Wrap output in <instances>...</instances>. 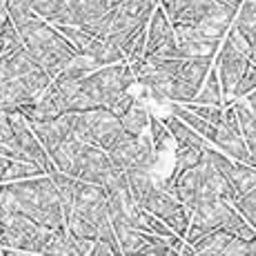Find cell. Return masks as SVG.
Instances as JSON below:
<instances>
[{
	"label": "cell",
	"mask_w": 256,
	"mask_h": 256,
	"mask_svg": "<svg viewBox=\"0 0 256 256\" xmlns=\"http://www.w3.org/2000/svg\"><path fill=\"white\" fill-rule=\"evenodd\" d=\"M214 65H216V70H218L220 85H223L225 105H230L234 98L236 85L240 82V78H243V74L250 65V56L243 49L236 47L230 38H225L218 54H216V58H214Z\"/></svg>",
	"instance_id": "11"
},
{
	"label": "cell",
	"mask_w": 256,
	"mask_h": 256,
	"mask_svg": "<svg viewBox=\"0 0 256 256\" xmlns=\"http://www.w3.org/2000/svg\"><path fill=\"white\" fill-rule=\"evenodd\" d=\"M2 256H34V254H32V252H20V250L2 248Z\"/></svg>",
	"instance_id": "36"
},
{
	"label": "cell",
	"mask_w": 256,
	"mask_h": 256,
	"mask_svg": "<svg viewBox=\"0 0 256 256\" xmlns=\"http://www.w3.org/2000/svg\"><path fill=\"white\" fill-rule=\"evenodd\" d=\"M192 102H196V105H220V107L225 105V94H223V85H220V76H218L216 65L212 67L208 80L203 82L198 96H196Z\"/></svg>",
	"instance_id": "23"
},
{
	"label": "cell",
	"mask_w": 256,
	"mask_h": 256,
	"mask_svg": "<svg viewBox=\"0 0 256 256\" xmlns=\"http://www.w3.org/2000/svg\"><path fill=\"white\" fill-rule=\"evenodd\" d=\"M176 32V40H178V49H180V58H196V56H214L218 54L223 40H216V38L208 36L200 27L196 24H174Z\"/></svg>",
	"instance_id": "13"
},
{
	"label": "cell",
	"mask_w": 256,
	"mask_h": 256,
	"mask_svg": "<svg viewBox=\"0 0 256 256\" xmlns=\"http://www.w3.org/2000/svg\"><path fill=\"white\" fill-rule=\"evenodd\" d=\"M0 142H7L14 147V130H12V112L0 98Z\"/></svg>",
	"instance_id": "33"
},
{
	"label": "cell",
	"mask_w": 256,
	"mask_h": 256,
	"mask_svg": "<svg viewBox=\"0 0 256 256\" xmlns=\"http://www.w3.org/2000/svg\"><path fill=\"white\" fill-rule=\"evenodd\" d=\"M223 256H256V238H238L234 236L225 248Z\"/></svg>",
	"instance_id": "31"
},
{
	"label": "cell",
	"mask_w": 256,
	"mask_h": 256,
	"mask_svg": "<svg viewBox=\"0 0 256 256\" xmlns=\"http://www.w3.org/2000/svg\"><path fill=\"white\" fill-rule=\"evenodd\" d=\"M234 205H236V210L245 216V220H248V223L256 230V187L254 190H250L248 194L238 196Z\"/></svg>",
	"instance_id": "30"
},
{
	"label": "cell",
	"mask_w": 256,
	"mask_h": 256,
	"mask_svg": "<svg viewBox=\"0 0 256 256\" xmlns=\"http://www.w3.org/2000/svg\"><path fill=\"white\" fill-rule=\"evenodd\" d=\"M74 114H76L74 134L80 140L100 147L105 152H110L116 145V140L125 134L120 116H116L107 107H98V110L90 112H74Z\"/></svg>",
	"instance_id": "6"
},
{
	"label": "cell",
	"mask_w": 256,
	"mask_h": 256,
	"mask_svg": "<svg viewBox=\"0 0 256 256\" xmlns=\"http://www.w3.org/2000/svg\"><path fill=\"white\" fill-rule=\"evenodd\" d=\"M243 100L248 102V105H250V110H252V112H254V116H256V92H252L248 98H243Z\"/></svg>",
	"instance_id": "38"
},
{
	"label": "cell",
	"mask_w": 256,
	"mask_h": 256,
	"mask_svg": "<svg viewBox=\"0 0 256 256\" xmlns=\"http://www.w3.org/2000/svg\"><path fill=\"white\" fill-rule=\"evenodd\" d=\"M2 236H0V248L20 250V252L45 254L49 248V240L54 236V230L38 220L29 218L24 214H2Z\"/></svg>",
	"instance_id": "5"
},
{
	"label": "cell",
	"mask_w": 256,
	"mask_h": 256,
	"mask_svg": "<svg viewBox=\"0 0 256 256\" xmlns=\"http://www.w3.org/2000/svg\"><path fill=\"white\" fill-rule=\"evenodd\" d=\"M254 22H256V0H243L238 14H236L234 27L238 29L240 34H245L248 38H252Z\"/></svg>",
	"instance_id": "27"
},
{
	"label": "cell",
	"mask_w": 256,
	"mask_h": 256,
	"mask_svg": "<svg viewBox=\"0 0 256 256\" xmlns=\"http://www.w3.org/2000/svg\"><path fill=\"white\" fill-rule=\"evenodd\" d=\"M232 238L234 236L225 230H214V232L205 234L203 238H198L196 243H192V248H194L196 256H223L225 248Z\"/></svg>",
	"instance_id": "21"
},
{
	"label": "cell",
	"mask_w": 256,
	"mask_h": 256,
	"mask_svg": "<svg viewBox=\"0 0 256 256\" xmlns=\"http://www.w3.org/2000/svg\"><path fill=\"white\" fill-rule=\"evenodd\" d=\"M214 145L234 160H240V163H250V160H252V154H250V150H248V142L243 138V132L234 130V127L225 125V122L218 127V136H216Z\"/></svg>",
	"instance_id": "17"
},
{
	"label": "cell",
	"mask_w": 256,
	"mask_h": 256,
	"mask_svg": "<svg viewBox=\"0 0 256 256\" xmlns=\"http://www.w3.org/2000/svg\"><path fill=\"white\" fill-rule=\"evenodd\" d=\"M70 212H78L80 216L90 218L94 225H98V230H102L105 225L112 223L107 190L96 183H87V180H78Z\"/></svg>",
	"instance_id": "10"
},
{
	"label": "cell",
	"mask_w": 256,
	"mask_h": 256,
	"mask_svg": "<svg viewBox=\"0 0 256 256\" xmlns=\"http://www.w3.org/2000/svg\"><path fill=\"white\" fill-rule=\"evenodd\" d=\"M150 120H152L150 110L142 105L138 98H136L134 105H132L130 110H127L125 114L120 116L122 130H125L127 134H132V136H140L142 132H147V127H150Z\"/></svg>",
	"instance_id": "22"
},
{
	"label": "cell",
	"mask_w": 256,
	"mask_h": 256,
	"mask_svg": "<svg viewBox=\"0 0 256 256\" xmlns=\"http://www.w3.org/2000/svg\"><path fill=\"white\" fill-rule=\"evenodd\" d=\"M163 120H165V125L170 127L172 136H174L176 147H203V150L210 147V140L205 138V136H200L196 130H192V127L187 125L185 120H180L178 116L170 114V116H165Z\"/></svg>",
	"instance_id": "18"
},
{
	"label": "cell",
	"mask_w": 256,
	"mask_h": 256,
	"mask_svg": "<svg viewBox=\"0 0 256 256\" xmlns=\"http://www.w3.org/2000/svg\"><path fill=\"white\" fill-rule=\"evenodd\" d=\"M252 92H256V65L250 62L248 70L243 74V78H240V82L236 85L234 100H243V98H248Z\"/></svg>",
	"instance_id": "32"
},
{
	"label": "cell",
	"mask_w": 256,
	"mask_h": 256,
	"mask_svg": "<svg viewBox=\"0 0 256 256\" xmlns=\"http://www.w3.org/2000/svg\"><path fill=\"white\" fill-rule=\"evenodd\" d=\"M74 120H76V114H62L58 118H52V120H34L29 122L32 130L36 132V136L40 138V142L45 145V150L52 154L65 140H70L74 134Z\"/></svg>",
	"instance_id": "15"
},
{
	"label": "cell",
	"mask_w": 256,
	"mask_h": 256,
	"mask_svg": "<svg viewBox=\"0 0 256 256\" xmlns=\"http://www.w3.org/2000/svg\"><path fill=\"white\" fill-rule=\"evenodd\" d=\"M228 180L234 185V190L238 192V196L248 194L250 190L256 187V167L250 165V163H240V160H236L234 170L228 174Z\"/></svg>",
	"instance_id": "24"
},
{
	"label": "cell",
	"mask_w": 256,
	"mask_h": 256,
	"mask_svg": "<svg viewBox=\"0 0 256 256\" xmlns=\"http://www.w3.org/2000/svg\"><path fill=\"white\" fill-rule=\"evenodd\" d=\"M107 154L118 170L125 174H130V172L156 174V167H158V150H156L152 134H145V132L140 136H132L125 132Z\"/></svg>",
	"instance_id": "7"
},
{
	"label": "cell",
	"mask_w": 256,
	"mask_h": 256,
	"mask_svg": "<svg viewBox=\"0 0 256 256\" xmlns=\"http://www.w3.org/2000/svg\"><path fill=\"white\" fill-rule=\"evenodd\" d=\"M236 114H238V122H240V132H243V138L248 142V150L252 154L250 165L256 167V116L250 110V105L245 100H234Z\"/></svg>",
	"instance_id": "20"
},
{
	"label": "cell",
	"mask_w": 256,
	"mask_h": 256,
	"mask_svg": "<svg viewBox=\"0 0 256 256\" xmlns=\"http://www.w3.org/2000/svg\"><path fill=\"white\" fill-rule=\"evenodd\" d=\"M90 256H125V252H122V250L112 248V245L105 243V240H96Z\"/></svg>",
	"instance_id": "34"
},
{
	"label": "cell",
	"mask_w": 256,
	"mask_h": 256,
	"mask_svg": "<svg viewBox=\"0 0 256 256\" xmlns=\"http://www.w3.org/2000/svg\"><path fill=\"white\" fill-rule=\"evenodd\" d=\"M18 29H20L24 49L52 78H56L78 56L76 47L62 36L60 29L45 18L34 16L27 22L18 24Z\"/></svg>",
	"instance_id": "3"
},
{
	"label": "cell",
	"mask_w": 256,
	"mask_h": 256,
	"mask_svg": "<svg viewBox=\"0 0 256 256\" xmlns=\"http://www.w3.org/2000/svg\"><path fill=\"white\" fill-rule=\"evenodd\" d=\"M112 0H65L58 14L56 22L52 24H74V27H87L94 20L102 18L112 9Z\"/></svg>",
	"instance_id": "14"
},
{
	"label": "cell",
	"mask_w": 256,
	"mask_h": 256,
	"mask_svg": "<svg viewBox=\"0 0 256 256\" xmlns=\"http://www.w3.org/2000/svg\"><path fill=\"white\" fill-rule=\"evenodd\" d=\"M134 82L136 76L127 60L100 67L82 80V87L76 96V102H74V112H90L98 110V107L110 110L116 98L122 92H130Z\"/></svg>",
	"instance_id": "4"
},
{
	"label": "cell",
	"mask_w": 256,
	"mask_h": 256,
	"mask_svg": "<svg viewBox=\"0 0 256 256\" xmlns=\"http://www.w3.org/2000/svg\"><path fill=\"white\" fill-rule=\"evenodd\" d=\"M0 212L24 214L52 230L67 228L65 205L49 174L2 183L0 185Z\"/></svg>",
	"instance_id": "1"
},
{
	"label": "cell",
	"mask_w": 256,
	"mask_h": 256,
	"mask_svg": "<svg viewBox=\"0 0 256 256\" xmlns=\"http://www.w3.org/2000/svg\"><path fill=\"white\" fill-rule=\"evenodd\" d=\"M52 80L24 47L0 56V98L12 114L36 100Z\"/></svg>",
	"instance_id": "2"
},
{
	"label": "cell",
	"mask_w": 256,
	"mask_h": 256,
	"mask_svg": "<svg viewBox=\"0 0 256 256\" xmlns=\"http://www.w3.org/2000/svg\"><path fill=\"white\" fill-rule=\"evenodd\" d=\"M212 67H214V56H196L187 58L183 62V70L176 76L172 85V102H192L198 96L203 82L208 80Z\"/></svg>",
	"instance_id": "9"
},
{
	"label": "cell",
	"mask_w": 256,
	"mask_h": 256,
	"mask_svg": "<svg viewBox=\"0 0 256 256\" xmlns=\"http://www.w3.org/2000/svg\"><path fill=\"white\" fill-rule=\"evenodd\" d=\"M22 36H20V29L16 27V22L12 18H7L4 24L0 27V56H7V54L16 52V49H22Z\"/></svg>",
	"instance_id": "26"
},
{
	"label": "cell",
	"mask_w": 256,
	"mask_h": 256,
	"mask_svg": "<svg viewBox=\"0 0 256 256\" xmlns=\"http://www.w3.org/2000/svg\"><path fill=\"white\" fill-rule=\"evenodd\" d=\"M136 205H140V208L147 210L150 214L158 216L163 223H167L176 234L183 236V238L187 236V232H190V225H192L190 210H187L174 194L163 190V187L158 185V180H156L154 187H150V190L140 196Z\"/></svg>",
	"instance_id": "8"
},
{
	"label": "cell",
	"mask_w": 256,
	"mask_h": 256,
	"mask_svg": "<svg viewBox=\"0 0 256 256\" xmlns=\"http://www.w3.org/2000/svg\"><path fill=\"white\" fill-rule=\"evenodd\" d=\"M150 134H152V138H154V145H156V150H158V154H160V152H165V150H170V145L174 142V136H172L170 127L165 125L163 118L152 116Z\"/></svg>",
	"instance_id": "29"
},
{
	"label": "cell",
	"mask_w": 256,
	"mask_h": 256,
	"mask_svg": "<svg viewBox=\"0 0 256 256\" xmlns=\"http://www.w3.org/2000/svg\"><path fill=\"white\" fill-rule=\"evenodd\" d=\"M170 114H174V116H178L180 120H185L192 130H196L210 142H214L216 136H218V127L212 125V122L205 120V118H200L198 114H194V112H192L187 105H183V102H170Z\"/></svg>",
	"instance_id": "19"
},
{
	"label": "cell",
	"mask_w": 256,
	"mask_h": 256,
	"mask_svg": "<svg viewBox=\"0 0 256 256\" xmlns=\"http://www.w3.org/2000/svg\"><path fill=\"white\" fill-rule=\"evenodd\" d=\"M174 36H176L174 22H172V18L167 16L165 9L158 4L150 24H147V56H154V54L158 52L167 40H172Z\"/></svg>",
	"instance_id": "16"
},
{
	"label": "cell",
	"mask_w": 256,
	"mask_h": 256,
	"mask_svg": "<svg viewBox=\"0 0 256 256\" xmlns=\"http://www.w3.org/2000/svg\"><path fill=\"white\" fill-rule=\"evenodd\" d=\"M45 170L40 165L32 163V160H12V167L7 172V183L12 180H24V178H36V176H42Z\"/></svg>",
	"instance_id": "28"
},
{
	"label": "cell",
	"mask_w": 256,
	"mask_h": 256,
	"mask_svg": "<svg viewBox=\"0 0 256 256\" xmlns=\"http://www.w3.org/2000/svg\"><path fill=\"white\" fill-rule=\"evenodd\" d=\"M49 176H52L54 185H56L58 194H60V198H62V205H65V214H70L72 203H74V194H76L78 178H74V176L65 174V172H60V170L52 172V174H49Z\"/></svg>",
	"instance_id": "25"
},
{
	"label": "cell",
	"mask_w": 256,
	"mask_h": 256,
	"mask_svg": "<svg viewBox=\"0 0 256 256\" xmlns=\"http://www.w3.org/2000/svg\"><path fill=\"white\" fill-rule=\"evenodd\" d=\"M112 2H116V0H112Z\"/></svg>",
	"instance_id": "39"
},
{
	"label": "cell",
	"mask_w": 256,
	"mask_h": 256,
	"mask_svg": "<svg viewBox=\"0 0 256 256\" xmlns=\"http://www.w3.org/2000/svg\"><path fill=\"white\" fill-rule=\"evenodd\" d=\"M12 130H14V147H16L18 152H22V154L27 156V160L40 165L42 170H45V174H52V172L58 170L52 154L45 150V145H42L40 138L36 136V132L32 130L29 120L22 114H18V112L12 114Z\"/></svg>",
	"instance_id": "12"
},
{
	"label": "cell",
	"mask_w": 256,
	"mask_h": 256,
	"mask_svg": "<svg viewBox=\"0 0 256 256\" xmlns=\"http://www.w3.org/2000/svg\"><path fill=\"white\" fill-rule=\"evenodd\" d=\"M12 160L14 158H7V156L0 154V185L7 183V172H9V167H12Z\"/></svg>",
	"instance_id": "35"
},
{
	"label": "cell",
	"mask_w": 256,
	"mask_h": 256,
	"mask_svg": "<svg viewBox=\"0 0 256 256\" xmlns=\"http://www.w3.org/2000/svg\"><path fill=\"white\" fill-rule=\"evenodd\" d=\"M250 62H254L256 65V38H250Z\"/></svg>",
	"instance_id": "37"
}]
</instances>
